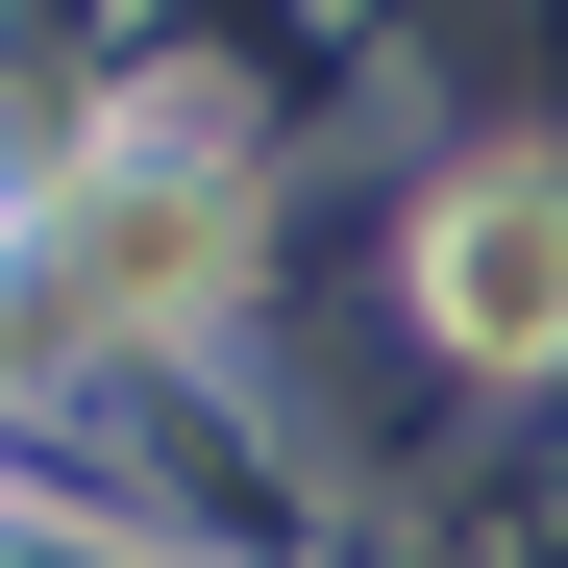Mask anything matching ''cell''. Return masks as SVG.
Segmentation results:
<instances>
[{
    "label": "cell",
    "mask_w": 568,
    "mask_h": 568,
    "mask_svg": "<svg viewBox=\"0 0 568 568\" xmlns=\"http://www.w3.org/2000/svg\"><path fill=\"white\" fill-rule=\"evenodd\" d=\"M420 322L469 371H568V149H495L420 199Z\"/></svg>",
    "instance_id": "obj_1"
},
{
    "label": "cell",
    "mask_w": 568,
    "mask_h": 568,
    "mask_svg": "<svg viewBox=\"0 0 568 568\" xmlns=\"http://www.w3.org/2000/svg\"><path fill=\"white\" fill-rule=\"evenodd\" d=\"M223 272H247V199H223L199 149H149V173H100V199L50 223V297L100 322V346H173V322L223 297Z\"/></svg>",
    "instance_id": "obj_2"
}]
</instances>
